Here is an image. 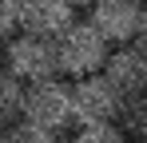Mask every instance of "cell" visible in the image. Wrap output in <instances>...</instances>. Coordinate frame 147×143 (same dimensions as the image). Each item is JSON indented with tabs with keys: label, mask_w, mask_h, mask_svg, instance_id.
<instances>
[{
	"label": "cell",
	"mask_w": 147,
	"mask_h": 143,
	"mask_svg": "<svg viewBox=\"0 0 147 143\" xmlns=\"http://www.w3.org/2000/svg\"><path fill=\"white\" fill-rule=\"evenodd\" d=\"M111 40L99 32L92 20H76L68 32L56 36V52H60V76L68 80H84V76H96L107 68L111 60Z\"/></svg>",
	"instance_id": "6da1fadb"
},
{
	"label": "cell",
	"mask_w": 147,
	"mask_h": 143,
	"mask_svg": "<svg viewBox=\"0 0 147 143\" xmlns=\"http://www.w3.org/2000/svg\"><path fill=\"white\" fill-rule=\"evenodd\" d=\"M4 68L12 76H20L24 84H40V80H52L60 76V52H56V40L48 36H36V32H20L4 44Z\"/></svg>",
	"instance_id": "7a4b0ae2"
},
{
	"label": "cell",
	"mask_w": 147,
	"mask_h": 143,
	"mask_svg": "<svg viewBox=\"0 0 147 143\" xmlns=\"http://www.w3.org/2000/svg\"><path fill=\"white\" fill-rule=\"evenodd\" d=\"M123 99H127V95H123L103 72L84 76V80H72V111H76V123H119Z\"/></svg>",
	"instance_id": "3957f363"
},
{
	"label": "cell",
	"mask_w": 147,
	"mask_h": 143,
	"mask_svg": "<svg viewBox=\"0 0 147 143\" xmlns=\"http://www.w3.org/2000/svg\"><path fill=\"white\" fill-rule=\"evenodd\" d=\"M24 119L32 123H44L52 131H64L68 123H76L72 111V80H40V84H28V99H24Z\"/></svg>",
	"instance_id": "277c9868"
},
{
	"label": "cell",
	"mask_w": 147,
	"mask_h": 143,
	"mask_svg": "<svg viewBox=\"0 0 147 143\" xmlns=\"http://www.w3.org/2000/svg\"><path fill=\"white\" fill-rule=\"evenodd\" d=\"M143 12L147 8L139 0H96V4L88 8V20L119 48V44H135L139 24H143Z\"/></svg>",
	"instance_id": "5b68a950"
},
{
	"label": "cell",
	"mask_w": 147,
	"mask_h": 143,
	"mask_svg": "<svg viewBox=\"0 0 147 143\" xmlns=\"http://www.w3.org/2000/svg\"><path fill=\"white\" fill-rule=\"evenodd\" d=\"M103 76H107L123 95L147 92V52H143L139 44H119V48H111V60H107Z\"/></svg>",
	"instance_id": "8992f818"
},
{
	"label": "cell",
	"mask_w": 147,
	"mask_h": 143,
	"mask_svg": "<svg viewBox=\"0 0 147 143\" xmlns=\"http://www.w3.org/2000/svg\"><path fill=\"white\" fill-rule=\"evenodd\" d=\"M76 24V4L72 0H24V32L56 40Z\"/></svg>",
	"instance_id": "52a82bcc"
},
{
	"label": "cell",
	"mask_w": 147,
	"mask_h": 143,
	"mask_svg": "<svg viewBox=\"0 0 147 143\" xmlns=\"http://www.w3.org/2000/svg\"><path fill=\"white\" fill-rule=\"evenodd\" d=\"M24 99H28V84L8 68H0V123L24 119Z\"/></svg>",
	"instance_id": "ba28073f"
},
{
	"label": "cell",
	"mask_w": 147,
	"mask_h": 143,
	"mask_svg": "<svg viewBox=\"0 0 147 143\" xmlns=\"http://www.w3.org/2000/svg\"><path fill=\"white\" fill-rule=\"evenodd\" d=\"M119 127L127 131V139H131V143H147V92L127 95V99H123Z\"/></svg>",
	"instance_id": "9c48e42d"
},
{
	"label": "cell",
	"mask_w": 147,
	"mask_h": 143,
	"mask_svg": "<svg viewBox=\"0 0 147 143\" xmlns=\"http://www.w3.org/2000/svg\"><path fill=\"white\" fill-rule=\"evenodd\" d=\"M72 143H131L119 123H80Z\"/></svg>",
	"instance_id": "30bf717a"
},
{
	"label": "cell",
	"mask_w": 147,
	"mask_h": 143,
	"mask_svg": "<svg viewBox=\"0 0 147 143\" xmlns=\"http://www.w3.org/2000/svg\"><path fill=\"white\" fill-rule=\"evenodd\" d=\"M8 143H60V131H52L44 123H32V119H20L8 131Z\"/></svg>",
	"instance_id": "8fae6325"
},
{
	"label": "cell",
	"mask_w": 147,
	"mask_h": 143,
	"mask_svg": "<svg viewBox=\"0 0 147 143\" xmlns=\"http://www.w3.org/2000/svg\"><path fill=\"white\" fill-rule=\"evenodd\" d=\"M20 32H24V0H0V40L8 44Z\"/></svg>",
	"instance_id": "7c38bea8"
},
{
	"label": "cell",
	"mask_w": 147,
	"mask_h": 143,
	"mask_svg": "<svg viewBox=\"0 0 147 143\" xmlns=\"http://www.w3.org/2000/svg\"><path fill=\"white\" fill-rule=\"evenodd\" d=\"M135 44L147 52V12H143V24H139V36H135Z\"/></svg>",
	"instance_id": "4fadbf2b"
},
{
	"label": "cell",
	"mask_w": 147,
	"mask_h": 143,
	"mask_svg": "<svg viewBox=\"0 0 147 143\" xmlns=\"http://www.w3.org/2000/svg\"><path fill=\"white\" fill-rule=\"evenodd\" d=\"M8 131H12V123H0V143H8Z\"/></svg>",
	"instance_id": "5bb4252c"
},
{
	"label": "cell",
	"mask_w": 147,
	"mask_h": 143,
	"mask_svg": "<svg viewBox=\"0 0 147 143\" xmlns=\"http://www.w3.org/2000/svg\"><path fill=\"white\" fill-rule=\"evenodd\" d=\"M76 8H92V4H96V0H72Z\"/></svg>",
	"instance_id": "9a60e30c"
},
{
	"label": "cell",
	"mask_w": 147,
	"mask_h": 143,
	"mask_svg": "<svg viewBox=\"0 0 147 143\" xmlns=\"http://www.w3.org/2000/svg\"><path fill=\"white\" fill-rule=\"evenodd\" d=\"M0 68H4V40H0Z\"/></svg>",
	"instance_id": "2e32d148"
}]
</instances>
